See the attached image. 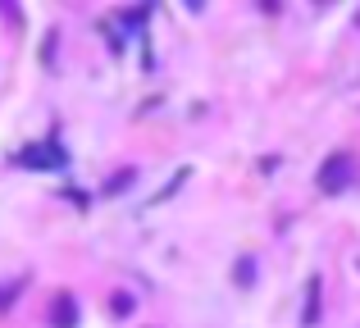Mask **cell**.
I'll use <instances>...</instances> for the list:
<instances>
[{"label": "cell", "mask_w": 360, "mask_h": 328, "mask_svg": "<svg viewBox=\"0 0 360 328\" xmlns=\"http://www.w3.org/2000/svg\"><path fill=\"white\" fill-rule=\"evenodd\" d=\"M347 169H352V160H347V155H338L333 169H324V187H333V192H338V187H347V183H342Z\"/></svg>", "instance_id": "6da1fadb"}, {"label": "cell", "mask_w": 360, "mask_h": 328, "mask_svg": "<svg viewBox=\"0 0 360 328\" xmlns=\"http://www.w3.org/2000/svg\"><path fill=\"white\" fill-rule=\"evenodd\" d=\"M315 306H319V278H310V301H306V328L315 324Z\"/></svg>", "instance_id": "7a4b0ae2"}]
</instances>
